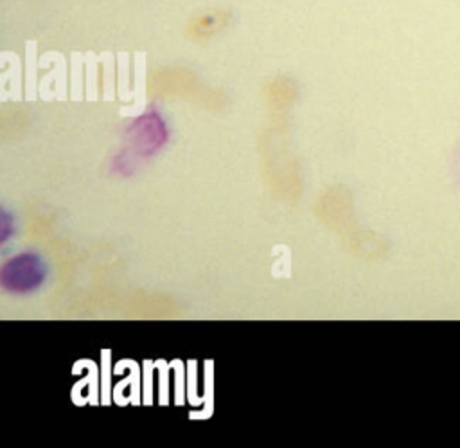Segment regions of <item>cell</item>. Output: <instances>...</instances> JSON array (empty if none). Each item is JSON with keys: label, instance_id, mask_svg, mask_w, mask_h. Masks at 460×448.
Here are the masks:
<instances>
[{"label": "cell", "instance_id": "1", "mask_svg": "<svg viewBox=\"0 0 460 448\" xmlns=\"http://www.w3.org/2000/svg\"><path fill=\"white\" fill-rule=\"evenodd\" d=\"M45 279V264L34 254H20L9 259L0 272L2 286L11 293L36 290Z\"/></svg>", "mask_w": 460, "mask_h": 448}]
</instances>
